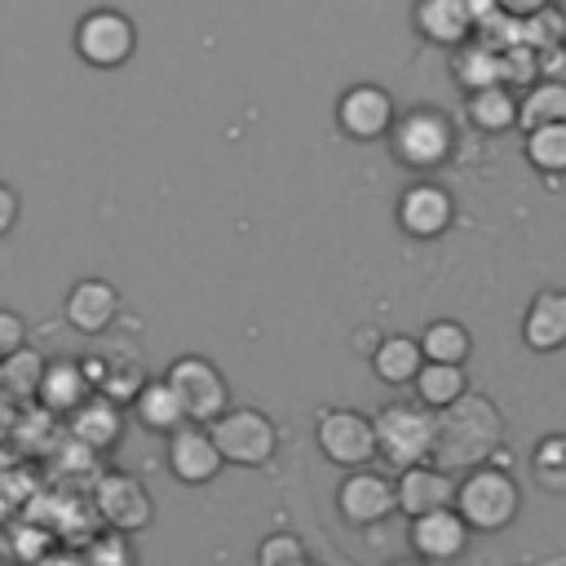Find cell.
I'll use <instances>...</instances> for the list:
<instances>
[{
	"mask_svg": "<svg viewBox=\"0 0 566 566\" xmlns=\"http://www.w3.org/2000/svg\"><path fill=\"white\" fill-rule=\"evenodd\" d=\"M217 451L226 464H239V469H265L279 451V424L256 411V407H230L221 420L208 424Z\"/></svg>",
	"mask_w": 566,
	"mask_h": 566,
	"instance_id": "obj_4",
	"label": "cell"
},
{
	"mask_svg": "<svg viewBox=\"0 0 566 566\" xmlns=\"http://www.w3.org/2000/svg\"><path fill=\"white\" fill-rule=\"evenodd\" d=\"M336 509L349 526H380L389 513H398V495H394V482L385 473L354 469L336 486Z\"/></svg>",
	"mask_w": 566,
	"mask_h": 566,
	"instance_id": "obj_10",
	"label": "cell"
},
{
	"mask_svg": "<svg viewBox=\"0 0 566 566\" xmlns=\"http://www.w3.org/2000/svg\"><path fill=\"white\" fill-rule=\"evenodd\" d=\"M119 314V292L106 279H80L66 292V323L84 336H102Z\"/></svg>",
	"mask_w": 566,
	"mask_h": 566,
	"instance_id": "obj_16",
	"label": "cell"
},
{
	"mask_svg": "<svg viewBox=\"0 0 566 566\" xmlns=\"http://www.w3.org/2000/svg\"><path fill=\"white\" fill-rule=\"evenodd\" d=\"M44 367L49 358L31 345H22L18 354L0 358V394H9L13 402H31L40 394V380H44Z\"/></svg>",
	"mask_w": 566,
	"mask_h": 566,
	"instance_id": "obj_23",
	"label": "cell"
},
{
	"mask_svg": "<svg viewBox=\"0 0 566 566\" xmlns=\"http://www.w3.org/2000/svg\"><path fill=\"white\" fill-rule=\"evenodd\" d=\"M389 566H424L420 557H398V562H389Z\"/></svg>",
	"mask_w": 566,
	"mask_h": 566,
	"instance_id": "obj_37",
	"label": "cell"
},
{
	"mask_svg": "<svg viewBox=\"0 0 566 566\" xmlns=\"http://www.w3.org/2000/svg\"><path fill=\"white\" fill-rule=\"evenodd\" d=\"M469 119H473L482 133H500V128L517 124V102H513L509 88H500V84L473 88V93H469Z\"/></svg>",
	"mask_w": 566,
	"mask_h": 566,
	"instance_id": "obj_28",
	"label": "cell"
},
{
	"mask_svg": "<svg viewBox=\"0 0 566 566\" xmlns=\"http://www.w3.org/2000/svg\"><path fill=\"white\" fill-rule=\"evenodd\" d=\"M84 566H133V548H128V535H102V539H93V548H88V557H84Z\"/></svg>",
	"mask_w": 566,
	"mask_h": 566,
	"instance_id": "obj_32",
	"label": "cell"
},
{
	"mask_svg": "<svg viewBox=\"0 0 566 566\" xmlns=\"http://www.w3.org/2000/svg\"><path fill=\"white\" fill-rule=\"evenodd\" d=\"M18 416H22V402H13L9 394H0V442H9L18 433Z\"/></svg>",
	"mask_w": 566,
	"mask_h": 566,
	"instance_id": "obj_35",
	"label": "cell"
},
{
	"mask_svg": "<svg viewBox=\"0 0 566 566\" xmlns=\"http://www.w3.org/2000/svg\"><path fill=\"white\" fill-rule=\"evenodd\" d=\"M301 562H310V557H305V539L296 531H270L256 544V566H301Z\"/></svg>",
	"mask_w": 566,
	"mask_h": 566,
	"instance_id": "obj_31",
	"label": "cell"
},
{
	"mask_svg": "<svg viewBox=\"0 0 566 566\" xmlns=\"http://www.w3.org/2000/svg\"><path fill=\"white\" fill-rule=\"evenodd\" d=\"M526 159L539 172H566V124H544L526 142Z\"/></svg>",
	"mask_w": 566,
	"mask_h": 566,
	"instance_id": "obj_30",
	"label": "cell"
},
{
	"mask_svg": "<svg viewBox=\"0 0 566 566\" xmlns=\"http://www.w3.org/2000/svg\"><path fill=\"white\" fill-rule=\"evenodd\" d=\"M420 349H424V363H451V367H464L473 340H469V332H464L460 323H451V318H433V323L424 327V336H420Z\"/></svg>",
	"mask_w": 566,
	"mask_h": 566,
	"instance_id": "obj_25",
	"label": "cell"
},
{
	"mask_svg": "<svg viewBox=\"0 0 566 566\" xmlns=\"http://www.w3.org/2000/svg\"><path fill=\"white\" fill-rule=\"evenodd\" d=\"M531 478L544 495H566V433H548L531 451Z\"/></svg>",
	"mask_w": 566,
	"mask_h": 566,
	"instance_id": "obj_27",
	"label": "cell"
},
{
	"mask_svg": "<svg viewBox=\"0 0 566 566\" xmlns=\"http://www.w3.org/2000/svg\"><path fill=\"white\" fill-rule=\"evenodd\" d=\"M522 340L535 354H553L566 345V292H539L531 296L522 314Z\"/></svg>",
	"mask_w": 566,
	"mask_h": 566,
	"instance_id": "obj_18",
	"label": "cell"
},
{
	"mask_svg": "<svg viewBox=\"0 0 566 566\" xmlns=\"http://www.w3.org/2000/svg\"><path fill=\"white\" fill-rule=\"evenodd\" d=\"M389 146L411 168H433L451 155V128L438 111H411L389 128Z\"/></svg>",
	"mask_w": 566,
	"mask_h": 566,
	"instance_id": "obj_9",
	"label": "cell"
},
{
	"mask_svg": "<svg viewBox=\"0 0 566 566\" xmlns=\"http://www.w3.org/2000/svg\"><path fill=\"white\" fill-rule=\"evenodd\" d=\"M314 438H318V451L332 464H340L345 473L371 469V460H376V424H371V416H363L354 407H327V411H318Z\"/></svg>",
	"mask_w": 566,
	"mask_h": 566,
	"instance_id": "obj_6",
	"label": "cell"
},
{
	"mask_svg": "<svg viewBox=\"0 0 566 566\" xmlns=\"http://www.w3.org/2000/svg\"><path fill=\"white\" fill-rule=\"evenodd\" d=\"M88 398H93V385H88V376L80 371V363L53 358V363L44 367V380H40L35 402H40L49 416H75Z\"/></svg>",
	"mask_w": 566,
	"mask_h": 566,
	"instance_id": "obj_17",
	"label": "cell"
},
{
	"mask_svg": "<svg viewBox=\"0 0 566 566\" xmlns=\"http://www.w3.org/2000/svg\"><path fill=\"white\" fill-rule=\"evenodd\" d=\"M517 124L526 133H535L544 124H566V84H557V80L535 84L526 93V102H517Z\"/></svg>",
	"mask_w": 566,
	"mask_h": 566,
	"instance_id": "obj_26",
	"label": "cell"
},
{
	"mask_svg": "<svg viewBox=\"0 0 566 566\" xmlns=\"http://www.w3.org/2000/svg\"><path fill=\"white\" fill-rule=\"evenodd\" d=\"M22 345H27V327H22V318H18L13 310H0V358L18 354Z\"/></svg>",
	"mask_w": 566,
	"mask_h": 566,
	"instance_id": "obj_33",
	"label": "cell"
},
{
	"mask_svg": "<svg viewBox=\"0 0 566 566\" xmlns=\"http://www.w3.org/2000/svg\"><path fill=\"white\" fill-rule=\"evenodd\" d=\"M226 469L212 433L203 424H181L177 433H168V473L186 486H203Z\"/></svg>",
	"mask_w": 566,
	"mask_h": 566,
	"instance_id": "obj_13",
	"label": "cell"
},
{
	"mask_svg": "<svg viewBox=\"0 0 566 566\" xmlns=\"http://www.w3.org/2000/svg\"><path fill=\"white\" fill-rule=\"evenodd\" d=\"M93 504H97L102 522H106L115 535L146 531L150 517H155V504H150L146 486H142L133 473H102L97 486H93Z\"/></svg>",
	"mask_w": 566,
	"mask_h": 566,
	"instance_id": "obj_8",
	"label": "cell"
},
{
	"mask_svg": "<svg viewBox=\"0 0 566 566\" xmlns=\"http://www.w3.org/2000/svg\"><path fill=\"white\" fill-rule=\"evenodd\" d=\"M500 438H504V420H500V411L486 402V398H478V394H464L460 402H451L447 411H438V433H433V464L438 469H482L491 455H495V447H500Z\"/></svg>",
	"mask_w": 566,
	"mask_h": 566,
	"instance_id": "obj_1",
	"label": "cell"
},
{
	"mask_svg": "<svg viewBox=\"0 0 566 566\" xmlns=\"http://www.w3.org/2000/svg\"><path fill=\"white\" fill-rule=\"evenodd\" d=\"M416 27L438 40V44H455L469 35L473 27V13H469V0H420L416 4Z\"/></svg>",
	"mask_w": 566,
	"mask_h": 566,
	"instance_id": "obj_22",
	"label": "cell"
},
{
	"mask_svg": "<svg viewBox=\"0 0 566 566\" xmlns=\"http://www.w3.org/2000/svg\"><path fill=\"white\" fill-rule=\"evenodd\" d=\"M119 433H124V416H119V407H115L111 398H102V394H93V398L71 416V438H75L84 451H106V447L119 442Z\"/></svg>",
	"mask_w": 566,
	"mask_h": 566,
	"instance_id": "obj_19",
	"label": "cell"
},
{
	"mask_svg": "<svg viewBox=\"0 0 566 566\" xmlns=\"http://www.w3.org/2000/svg\"><path fill=\"white\" fill-rule=\"evenodd\" d=\"M133 411H137V420H142L146 429H155V433H177L181 424H190L186 411H181V398L172 394L168 380H146L142 394L133 398Z\"/></svg>",
	"mask_w": 566,
	"mask_h": 566,
	"instance_id": "obj_21",
	"label": "cell"
},
{
	"mask_svg": "<svg viewBox=\"0 0 566 566\" xmlns=\"http://www.w3.org/2000/svg\"><path fill=\"white\" fill-rule=\"evenodd\" d=\"M420 367H424V349L416 336H385L371 354V371L385 385H416Z\"/></svg>",
	"mask_w": 566,
	"mask_h": 566,
	"instance_id": "obj_20",
	"label": "cell"
},
{
	"mask_svg": "<svg viewBox=\"0 0 566 566\" xmlns=\"http://www.w3.org/2000/svg\"><path fill=\"white\" fill-rule=\"evenodd\" d=\"M0 469H9V460H4V451H0Z\"/></svg>",
	"mask_w": 566,
	"mask_h": 566,
	"instance_id": "obj_38",
	"label": "cell"
},
{
	"mask_svg": "<svg viewBox=\"0 0 566 566\" xmlns=\"http://www.w3.org/2000/svg\"><path fill=\"white\" fill-rule=\"evenodd\" d=\"M455 478L447 469H438L433 460L424 464H411L398 473L394 482V495H398V513L407 517H424V513H442V509H455Z\"/></svg>",
	"mask_w": 566,
	"mask_h": 566,
	"instance_id": "obj_11",
	"label": "cell"
},
{
	"mask_svg": "<svg viewBox=\"0 0 566 566\" xmlns=\"http://www.w3.org/2000/svg\"><path fill=\"white\" fill-rule=\"evenodd\" d=\"M164 380L181 398V411H186L190 424H203L208 429L212 420H221L230 411V385H226V376L208 358H199V354H181L164 371Z\"/></svg>",
	"mask_w": 566,
	"mask_h": 566,
	"instance_id": "obj_5",
	"label": "cell"
},
{
	"mask_svg": "<svg viewBox=\"0 0 566 566\" xmlns=\"http://www.w3.org/2000/svg\"><path fill=\"white\" fill-rule=\"evenodd\" d=\"M301 566H310V562H301Z\"/></svg>",
	"mask_w": 566,
	"mask_h": 566,
	"instance_id": "obj_39",
	"label": "cell"
},
{
	"mask_svg": "<svg viewBox=\"0 0 566 566\" xmlns=\"http://www.w3.org/2000/svg\"><path fill=\"white\" fill-rule=\"evenodd\" d=\"M464 394H469L464 367H451V363H424L420 376H416V402H424L429 411H447V407L460 402Z\"/></svg>",
	"mask_w": 566,
	"mask_h": 566,
	"instance_id": "obj_24",
	"label": "cell"
},
{
	"mask_svg": "<svg viewBox=\"0 0 566 566\" xmlns=\"http://www.w3.org/2000/svg\"><path fill=\"white\" fill-rule=\"evenodd\" d=\"M504 57H495L491 49H464L460 57H455V80L473 93V88H491V84H500V75H504Z\"/></svg>",
	"mask_w": 566,
	"mask_h": 566,
	"instance_id": "obj_29",
	"label": "cell"
},
{
	"mask_svg": "<svg viewBox=\"0 0 566 566\" xmlns=\"http://www.w3.org/2000/svg\"><path fill=\"white\" fill-rule=\"evenodd\" d=\"M469 526L455 509H442V513H424V517H411V531H407V544H411V557H420L424 566H442V562H455L464 548H469Z\"/></svg>",
	"mask_w": 566,
	"mask_h": 566,
	"instance_id": "obj_12",
	"label": "cell"
},
{
	"mask_svg": "<svg viewBox=\"0 0 566 566\" xmlns=\"http://www.w3.org/2000/svg\"><path fill=\"white\" fill-rule=\"evenodd\" d=\"M336 119H340V128H345L349 137L376 142V137H385V133L394 128V102H389V93H385L380 84H354V88L340 97Z\"/></svg>",
	"mask_w": 566,
	"mask_h": 566,
	"instance_id": "obj_14",
	"label": "cell"
},
{
	"mask_svg": "<svg viewBox=\"0 0 566 566\" xmlns=\"http://www.w3.org/2000/svg\"><path fill=\"white\" fill-rule=\"evenodd\" d=\"M455 513L464 517V526L473 535H495V531H509L522 513V491L517 482L509 478L504 464H482V469H469L455 486Z\"/></svg>",
	"mask_w": 566,
	"mask_h": 566,
	"instance_id": "obj_2",
	"label": "cell"
},
{
	"mask_svg": "<svg viewBox=\"0 0 566 566\" xmlns=\"http://www.w3.org/2000/svg\"><path fill=\"white\" fill-rule=\"evenodd\" d=\"M371 424H376V455L389 460L398 473L433 455L438 411H429L424 402H389L371 416Z\"/></svg>",
	"mask_w": 566,
	"mask_h": 566,
	"instance_id": "obj_3",
	"label": "cell"
},
{
	"mask_svg": "<svg viewBox=\"0 0 566 566\" xmlns=\"http://www.w3.org/2000/svg\"><path fill=\"white\" fill-rule=\"evenodd\" d=\"M455 208H451V195L433 181H416L402 199H398V226L411 234V239H438L447 226H451Z\"/></svg>",
	"mask_w": 566,
	"mask_h": 566,
	"instance_id": "obj_15",
	"label": "cell"
},
{
	"mask_svg": "<svg viewBox=\"0 0 566 566\" xmlns=\"http://www.w3.org/2000/svg\"><path fill=\"white\" fill-rule=\"evenodd\" d=\"M548 0H500V9L504 13H513V18H531V13H539Z\"/></svg>",
	"mask_w": 566,
	"mask_h": 566,
	"instance_id": "obj_36",
	"label": "cell"
},
{
	"mask_svg": "<svg viewBox=\"0 0 566 566\" xmlns=\"http://www.w3.org/2000/svg\"><path fill=\"white\" fill-rule=\"evenodd\" d=\"M18 208H22V203H18V190L0 181V239H4V234L18 226Z\"/></svg>",
	"mask_w": 566,
	"mask_h": 566,
	"instance_id": "obj_34",
	"label": "cell"
},
{
	"mask_svg": "<svg viewBox=\"0 0 566 566\" xmlns=\"http://www.w3.org/2000/svg\"><path fill=\"white\" fill-rule=\"evenodd\" d=\"M133 44H137V31L119 9H93L75 27V53L88 66H119L128 62Z\"/></svg>",
	"mask_w": 566,
	"mask_h": 566,
	"instance_id": "obj_7",
	"label": "cell"
}]
</instances>
